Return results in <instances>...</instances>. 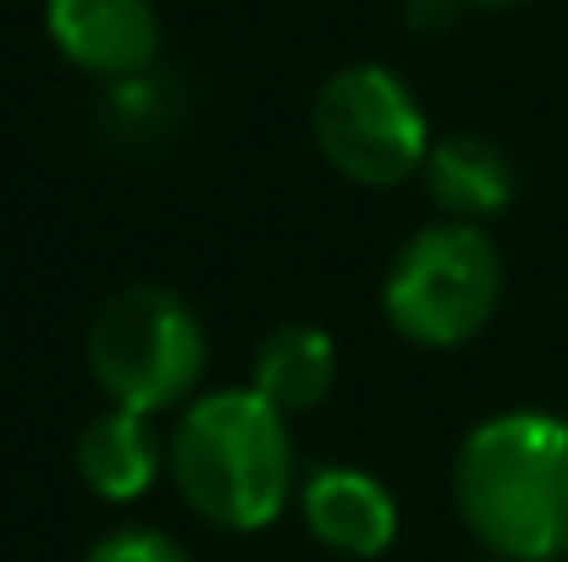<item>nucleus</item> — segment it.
Wrapping results in <instances>:
<instances>
[{
	"instance_id": "obj_1",
	"label": "nucleus",
	"mask_w": 568,
	"mask_h": 562,
	"mask_svg": "<svg viewBox=\"0 0 568 562\" xmlns=\"http://www.w3.org/2000/svg\"><path fill=\"white\" fill-rule=\"evenodd\" d=\"M453 502L491 562L568 558V419L503 408L453 458Z\"/></svg>"
},
{
	"instance_id": "obj_2",
	"label": "nucleus",
	"mask_w": 568,
	"mask_h": 562,
	"mask_svg": "<svg viewBox=\"0 0 568 562\" xmlns=\"http://www.w3.org/2000/svg\"><path fill=\"white\" fill-rule=\"evenodd\" d=\"M166 474L193 519L226 535L271 530L304 486L287 413H276L248 386L199 391L178 413L166 436Z\"/></svg>"
},
{
	"instance_id": "obj_3",
	"label": "nucleus",
	"mask_w": 568,
	"mask_h": 562,
	"mask_svg": "<svg viewBox=\"0 0 568 562\" xmlns=\"http://www.w3.org/2000/svg\"><path fill=\"white\" fill-rule=\"evenodd\" d=\"M83 354L111 408H133L155 419L166 408L193 402L210 365V337L183 293L161 282H133L94 309Z\"/></svg>"
},
{
	"instance_id": "obj_4",
	"label": "nucleus",
	"mask_w": 568,
	"mask_h": 562,
	"mask_svg": "<svg viewBox=\"0 0 568 562\" xmlns=\"http://www.w3.org/2000/svg\"><path fill=\"white\" fill-rule=\"evenodd\" d=\"M503 304V248L475 221L419 226L386 265L381 315L386 326L430 354L475 343Z\"/></svg>"
},
{
	"instance_id": "obj_5",
	"label": "nucleus",
	"mask_w": 568,
	"mask_h": 562,
	"mask_svg": "<svg viewBox=\"0 0 568 562\" xmlns=\"http://www.w3.org/2000/svg\"><path fill=\"white\" fill-rule=\"evenodd\" d=\"M310 133L315 150L337 177L359 187H397L414 172H425L430 155V127L414 100V89L376 61L337 67L310 105Z\"/></svg>"
},
{
	"instance_id": "obj_6",
	"label": "nucleus",
	"mask_w": 568,
	"mask_h": 562,
	"mask_svg": "<svg viewBox=\"0 0 568 562\" xmlns=\"http://www.w3.org/2000/svg\"><path fill=\"white\" fill-rule=\"evenodd\" d=\"M55 50L94 78L133 83L161 55V17L150 0H44Z\"/></svg>"
},
{
	"instance_id": "obj_7",
	"label": "nucleus",
	"mask_w": 568,
	"mask_h": 562,
	"mask_svg": "<svg viewBox=\"0 0 568 562\" xmlns=\"http://www.w3.org/2000/svg\"><path fill=\"white\" fill-rule=\"evenodd\" d=\"M298 513H304V530L337 558L376 562L397 541V497L386 491L381 474L359 463L310 469L298 486Z\"/></svg>"
},
{
	"instance_id": "obj_8",
	"label": "nucleus",
	"mask_w": 568,
	"mask_h": 562,
	"mask_svg": "<svg viewBox=\"0 0 568 562\" xmlns=\"http://www.w3.org/2000/svg\"><path fill=\"white\" fill-rule=\"evenodd\" d=\"M72 463H78V480L89 497L128 508V502H144L155 491V480L166 474V441L155 436L150 413L105 408L78 430Z\"/></svg>"
},
{
	"instance_id": "obj_9",
	"label": "nucleus",
	"mask_w": 568,
	"mask_h": 562,
	"mask_svg": "<svg viewBox=\"0 0 568 562\" xmlns=\"http://www.w3.org/2000/svg\"><path fill=\"white\" fill-rule=\"evenodd\" d=\"M425 193L430 204L447 215V221H486V215H503L514 204V161L503 144L480 139V133H447L430 144L425 155Z\"/></svg>"
},
{
	"instance_id": "obj_10",
	"label": "nucleus",
	"mask_w": 568,
	"mask_h": 562,
	"mask_svg": "<svg viewBox=\"0 0 568 562\" xmlns=\"http://www.w3.org/2000/svg\"><path fill=\"white\" fill-rule=\"evenodd\" d=\"M332 386H337V343L332 331L304 326V320L265 331L248 359V391H260L276 413H304L326 402Z\"/></svg>"
},
{
	"instance_id": "obj_11",
	"label": "nucleus",
	"mask_w": 568,
	"mask_h": 562,
	"mask_svg": "<svg viewBox=\"0 0 568 562\" xmlns=\"http://www.w3.org/2000/svg\"><path fill=\"white\" fill-rule=\"evenodd\" d=\"M83 562H193V552L155 524H122V530H105L83 552Z\"/></svg>"
},
{
	"instance_id": "obj_12",
	"label": "nucleus",
	"mask_w": 568,
	"mask_h": 562,
	"mask_svg": "<svg viewBox=\"0 0 568 562\" xmlns=\"http://www.w3.org/2000/svg\"><path fill=\"white\" fill-rule=\"evenodd\" d=\"M458 11V0H408V22L414 28H442Z\"/></svg>"
},
{
	"instance_id": "obj_13",
	"label": "nucleus",
	"mask_w": 568,
	"mask_h": 562,
	"mask_svg": "<svg viewBox=\"0 0 568 562\" xmlns=\"http://www.w3.org/2000/svg\"><path fill=\"white\" fill-rule=\"evenodd\" d=\"M469 6H497L503 11V6H525V0H469Z\"/></svg>"
}]
</instances>
